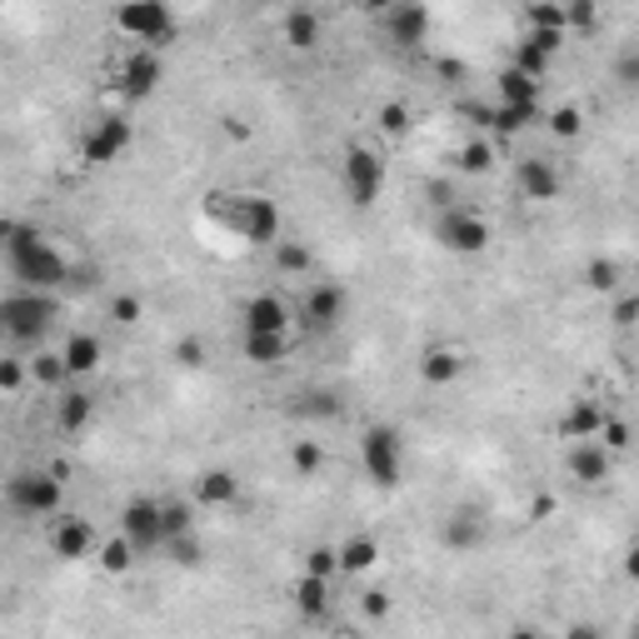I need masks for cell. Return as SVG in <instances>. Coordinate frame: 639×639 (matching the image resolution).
Listing matches in <instances>:
<instances>
[{
  "mask_svg": "<svg viewBox=\"0 0 639 639\" xmlns=\"http://www.w3.org/2000/svg\"><path fill=\"white\" fill-rule=\"evenodd\" d=\"M0 260H6V271L16 275L26 291H66V281H70V260L36 225L0 220Z\"/></svg>",
  "mask_w": 639,
  "mask_h": 639,
  "instance_id": "1",
  "label": "cell"
},
{
  "mask_svg": "<svg viewBox=\"0 0 639 639\" xmlns=\"http://www.w3.org/2000/svg\"><path fill=\"white\" fill-rule=\"evenodd\" d=\"M205 215H210L225 235L255 245V250H265V245H275L285 235L281 205L260 190H210L205 195Z\"/></svg>",
  "mask_w": 639,
  "mask_h": 639,
  "instance_id": "2",
  "label": "cell"
},
{
  "mask_svg": "<svg viewBox=\"0 0 639 639\" xmlns=\"http://www.w3.org/2000/svg\"><path fill=\"white\" fill-rule=\"evenodd\" d=\"M56 320H60L56 291H26V285H20V291L0 295V340H6V345H20V350L46 345Z\"/></svg>",
  "mask_w": 639,
  "mask_h": 639,
  "instance_id": "3",
  "label": "cell"
},
{
  "mask_svg": "<svg viewBox=\"0 0 639 639\" xmlns=\"http://www.w3.org/2000/svg\"><path fill=\"white\" fill-rule=\"evenodd\" d=\"M0 504L16 520H46L66 504V480H60V470H16L0 484Z\"/></svg>",
  "mask_w": 639,
  "mask_h": 639,
  "instance_id": "4",
  "label": "cell"
},
{
  "mask_svg": "<svg viewBox=\"0 0 639 639\" xmlns=\"http://www.w3.org/2000/svg\"><path fill=\"white\" fill-rule=\"evenodd\" d=\"M116 30L130 46H170L180 36V20H175L170 0H120L116 6Z\"/></svg>",
  "mask_w": 639,
  "mask_h": 639,
  "instance_id": "5",
  "label": "cell"
},
{
  "mask_svg": "<svg viewBox=\"0 0 639 639\" xmlns=\"http://www.w3.org/2000/svg\"><path fill=\"white\" fill-rule=\"evenodd\" d=\"M340 180H345V200L355 210H370L385 190V156L365 140H350L345 146V160H340Z\"/></svg>",
  "mask_w": 639,
  "mask_h": 639,
  "instance_id": "6",
  "label": "cell"
},
{
  "mask_svg": "<svg viewBox=\"0 0 639 639\" xmlns=\"http://www.w3.org/2000/svg\"><path fill=\"white\" fill-rule=\"evenodd\" d=\"M40 540H46V550L56 554V560L76 564V560H90V554H96L100 534H96V524H90L80 510H66V504H60L56 514H46V530H40Z\"/></svg>",
  "mask_w": 639,
  "mask_h": 639,
  "instance_id": "7",
  "label": "cell"
},
{
  "mask_svg": "<svg viewBox=\"0 0 639 639\" xmlns=\"http://www.w3.org/2000/svg\"><path fill=\"white\" fill-rule=\"evenodd\" d=\"M360 470L380 484V490H395L405 480V445L390 425H370L360 435Z\"/></svg>",
  "mask_w": 639,
  "mask_h": 639,
  "instance_id": "8",
  "label": "cell"
},
{
  "mask_svg": "<svg viewBox=\"0 0 639 639\" xmlns=\"http://www.w3.org/2000/svg\"><path fill=\"white\" fill-rule=\"evenodd\" d=\"M165 80V60L156 46H126L116 60V80L110 86L120 90V100H150Z\"/></svg>",
  "mask_w": 639,
  "mask_h": 639,
  "instance_id": "9",
  "label": "cell"
},
{
  "mask_svg": "<svg viewBox=\"0 0 639 639\" xmlns=\"http://www.w3.org/2000/svg\"><path fill=\"white\" fill-rule=\"evenodd\" d=\"M435 240L450 255H480L490 245V220L480 210H465V205H445L435 215Z\"/></svg>",
  "mask_w": 639,
  "mask_h": 639,
  "instance_id": "10",
  "label": "cell"
},
{
  "mask_svg": "<svg viewBox=\"0 0 639 639\" xmlns=\"http://www.w3.org/2000/svg\"><path fill=\"white\" fill-rule=\"evenodd\" d=\"M130 140H136V126H130L126 116H116V110H110V116H96L90 120L86 130H80V160L86 165H110V160H120L130 150Z\"/></svg>",
  "mask_w": 639,
  "mask_h": 639,
  "instance_id": "11",
  "label": "cell"
},
{
  "mask_svg": "<svg viewBox=\"0 0 639 639\" xmlns=\"http://www.w3.org/2000/svg\"><path fill=\"white\" fill-rule=\"evenodd\" d=\"M514 190H520L524 200H534V205H550V200H560L564 195V175L550 156H520L514 160Z\"/></svg>",
  "mask_w": 639,
  "mask_h": 639,
  "instance_id": "12",
  "label": "cell"
},
{
  "mask_svg": "<svg viewBox=\"0 0 639 639\" xmlns=\"http://www.w3.org/2000/svg\"><path fill=\"white\" fill-rule=\"evenodd\" d=\"M345 311H350V295L335 281H315L301 301V325L315 330V335H330V330H340Z\"/></svg>",
  "mask_w": 639,
  "mask_h": 639,
  "instance_id": "13",
  "label": "cell"
},
{
  "mask_svg": "<svg viewBox=\"0 0 639 639\" xmlns=\"http://www.w3.org/2000/svg\"><path fill=\"white\" fill-rule=\"evenodd\" d=\"M380 26H385V36H390V46H400V50H420L430 40V6H420V0H395V6L380 16Z\"/></svg>",
  "mask_w": 639,
  "mask_h": 639,
  "instance_id": "14",
  "label": "cell"
},
{
  "mask_svg": "<svg viewBox=\"0 0 639 639\" xmlns=\"http://www.w3.org/2000/svg\"><path fill=\"white\" fill-rule=\"evenodd\" d=\"M295 305L275 291H260L240 305V335H275V330H291Z\"/></svg>",
  "mask_w": 639,
  "mask_h": 639,
  "instance_id": "15",
  "label": "cell"
},
{
  "mask_svg": "<svg viewBox=\"0 0 639 639\" xmlns=\"http://www.w3.org/2000/svg\"><path fill=\"white\" fill-rule=\"evenodd\" d=\"M564 470H570L574 484H584V490H590V484H604V480L615 475V455L594 435L590 440H570V450H564Z\"/></svg>",
  "mask_w": 639,
  "mask_h": 639,
  "instance_id": "16",
  "label": "cell"
},
{
  "mask_svg": "<svg viewBox=\"0 0 639 639\" xmlns=\"http://www.w3.org/2000/svg\"><path fill=\"white\" fill-rule=\"evenodd\" d=\"M120 534L136 544V554L160 550V500H150V494L130 500L126 510H120Z\"/></svg>",
  "mask_w": 639,
  "mask_h": 639,
  "instance_id": "17",
  "label": "cell"
},
{
  "mask_svg": "<svg viewBox=\"0 0 639 639\" xmlns=\"http://www.w3.org/2000/svg\"><path fill=\"white\" fill-rule=\"evenodd\" d=\"M281 40H285V50H295V56H311V50H320V40H325V20H320V10L291 6L281 16Z\"/></svg>",
  "mask_w": 639,
  "mask_h": 639,
  "instance_id": "18",
  "label": "cell"
},
{
  "mask_svg": "<svg viewBox=\"0 0 639 639\" xmlns=\"http://www.w3.org/2000/svg\"><path fill=\"white\" fill-rule=\"evenodd\" d=\"M291 600H295V615H301V620L325 625L330 604H335V580H325V574L301 570V580L291 584Z\"/></svg>",
  "mask_w": 639,
  "mask_h": 639,
  "instance_id": "19",
  "label": "cell"
},
{
  "mask_svg": "<svg viewBox=\"0 0 639 639\" xmlns=\"http://www.w3.org/2000/svg\"><path fill=\"white\" fill-rule=\"evenodd\" d=\"M475 116L494 136H520L530 120H540V100H494V106H480Z\"/></svg>",
  "mask_w": 639,
  "mask_h": 639,
  "instance_id": "20",
  "label": "cell"
},
{
  "mask_svg": "<svg viewBox=\"0 0 639 639\" xmlns=\"http://www.w3.org/2000/svg\"><path fill=\"white\" fill-rule=\"evenodd\" d=\"M190 500L200 510H225V504L240 500V475L235 470H200L190 484Z\"/></svg>",
  "mask_w": 639,
  "mask_h": 639,
  "instance_id": "21",
  "label": "cell"
},
{
  "mask_svg": "<svg viewBox=\"0 0 639 639\" xmlns=\"http://www.w3.org/2000/svg\"><path fill=\"white\" fill-rule=\"evenodd\" d=\"M490 524H484L480 510H455L450 520H440V544L445 550H480Z\"/></svg>",
  "mask_w": 639,
  "mask_h": 639,
  "instance_id": "22",
  "label": "cell"
},
{
  "mask_svg": "<svg viewBox=\"0 0 639 639\" xmlns=\"http://www.w3.org/2000/svg\"><path fill=\"white\" fill-rule=\"evenodd\" d=\"M60 360H66L70 380L96 375L100 360H106V345H100V335H90V330H76V335H70L66 345H60Z\"/></svg>",
  "mask_w": 639,
  "mask_h": 639,
  "instance_id": "23",
  "label": "cell"
},
{
  "mask_svg": "<svg viewBox=\"0 0 639 639\" xmlns=\"http://www.w3.org/2000/svg\"><path fill=\"white\" fill-rule=\"evenodd\" d=\"M460 375H465V355L455 345H430L420 355V380L425 385H455Z\"/></svg>",
  "mask_w": 639,
  "mask_h": 639,
  "instance_id": "24",
  "label": "cell"
},
{
  "mask_svg": "<svg viewBox=\"0 0 639 639\" xmlns=\"http://www.w3.org/2000/svg\"><path fill=\"white\" fill-rule=\"evenodd\" d=\"M335 560H340V574L360 580V574H370L380 564V540L375 534H350L345 544H335Z\"/></svg>",
  "mask_w": 639,
  "mask_h": 639,
  "instance_id": "25",
  "label": "cell"
},
{
  "mask_svg": "<svg viewBox=\"0 0 639 639\" xmlns=\"http://www.w3.org/2000/svg\"><path fill=\"white\" fill-rule=\"evenodd\" d=\"M295 350V340H291V330H275V335H240V355L250 360L255 370H271V365H281L285 355Z\"/></svg>",
  "mask_w": 639,
  "mask_h": 639,
  "instance_id": "26",
  "label": "cell"
},
{
  "mask_svg": "<svg viewBox=\"0 0 639 639\" xmlns=\"http://www.w3.org/2000/svg\"><path fill=\"white\" fill-rule=\"evenodd\" d=\"M90 420H96V400H90L86 390H66V395L56 400V425H60V435H86Z\"/></svg>",
  "mask_w": 639,
  "mask_h": 639,
  "instance_id": "27",
  "label": "cell"
},
{
  "mask_svg": "<svg viewBox=\"0 0 639 639\" xmlns=\"http://www.w3.org/2000/svg\"><path fill=\"white\" fill-rule=\"evenodd\" d=\"M600 420H604V405L600 400H570V410L560 415V440H590L594 430H600Z\"/></svg>",
  "mask_w": 639,
  "mask_h": 639,
  "instance_id": "28",
  "label": "cell"
},
{
  "mask_svg": "<svg viewBox=\"0 0 639 639\" xmlns=\"http://www.w3.org/2000/svg\"><path fill=\"white\" fill-rule=\"evenodd\" d=\"M26 375H30V385L36 390H60L70 380V370H66V360H60V350L40 345L36 355H26Z\"/></svg>",
  "mask_w": 639,
  "mask_h": 639,
  "instance_id": "29",
  "label": "cell"
},
{
  "mask_svg": "<svg viewBox=\"0 0 639 639\" xmlns=\"http://www.w3.org/2000/svg\"><path fill=\"white\" fill-rule=\"evenodd\" d=\"M90 560L100 564V574H130V564H136V544L126 540V534H110V540H100L96 544V554Z\"/></svg>",
  "mask_w": 639,
  "mask_h": 639,
  "instance_id": "30",
  "label": "cell"
},
{
  "mask_svg": "<svg viewBox=\"0 0 639 639\" xmlns=\"http://www.w3.org/2000/svg\"><path fill=\"white\" fill-rule=\"evenodd\" d=\"M584 291H594V295H615L625 285V265L620 260H610V255H594L590 265H584Z\"/></svg>",
  "mask_w": 639,
  "mask_h": 639,
  "instance_id": "31",
  "label": "cell"
},
{
  "mask_svg": "<svg viewBox=\"0 0 639 639\" xmlns=\"http://www.w3.org/2000/svg\"><path fill=\"white\" fill-rule=\"evenodd\" d=\"M195 530V500H175V494H165L160 500V544L175 540V534Z\"/></svg>",
  "mask_w": 639,
  "mask_h": 639,
  "instance_id": "32",
  "label": "cell"
},
{
  "mask_svg": "<svg viewBox=\"0 0 639 639\" xmlns=\"http://www.w3.org/2000/svg\"><path fill=\"white\" fill-rule=\"evenodd\" d=\"M265 250H271V265H275L281 275H311V265H315L311 250H305L301 240H285V235H281L275 245H265Z\"/></svg>",
  "mask_w": 639,
  "mask_h": 639,
  "instance_id": "33",
  "label": "cell"
},
{
  "mask_svg": "<svg viewBox=\"0 0 639 639\" xmlns=\"http://www.w3.org/2000/svg\"><path fill=\"white\" fill-rule=\"evenodd\" d=\"M375 126H380V136L385 140H405L410 130H415V116H410L405 100H385V106L375 110Z\"/></svg>",
  "mask_w": 639,
  "mask_h": 639,
  "instance_id": "34",
  "label": "cell"
},
{
  "mask_svg": "<svg viewBox=\"0 0 639 639\" xmlns=\"http://www.w3.org/2000/svg\"><path fill=\"white\" fill-rule=\"evenodd\" d=\"M540 86H544V80L524 76V70H514V66H504L500 76H494V90H500V100H540Z\"/></svg>",
  "mask_w": 639,
  "mask_h": 639,
  "instance_id": "35",
  "label": "cell"
},
{
  "mask_svg": "<svg viewBox=\"0 0 639 639\" xmlns=\"http://www.w3.org/2000/svg\"><path fill=\"white\" fill-rule=\"evenodd\" d=\"M325 465H330V455H325V445H320V440H295V445H291V470L301 480H315Z\"/></svg>",
  "mask_w": 639,
  "mask_h": 639,
  "instance_id": "36",
  "label": "cell"
},
{
  "mask_svg": "<svg viewBox=\"0 0 639 639\" xmlns=\"http://www.w3.org/2000/svg\"><path fill=\"white\" fill-rule=\"evenodd\" d=\"M455 170L460 175H490L494 170V146H490V140H465V146H460L455 150Z\"/></svg>",
  "mask_w": 639,
  "mask_h": 639,
  "instance_id": "37",
  "label": "cell"
},
{
  "mask_svg": "<svg viewBox=\"0 0 639 639\" xmlns=\"http://www.w3.org/2000/svg\"><path fill=\"white\" fill-rule=\"evenodd\" d=\"M510 66L514 70H524V76H534V80H544L554 70V56H544L540 46H530V40H514V56H510Z\"/></svg>",
  "mask_w": 639,
  "mask_h": 639,
  "instance_id": "38",
  "label": "cell"
},
{
  "mask_svg": "<svg viewBox=\"0 0 639 639\" xmlns=\"http://www.w3.org/2000/svg\"><path fill=\"white\" fill-rule=\"evenodd\" d=\"M160 550L170 554V564H180V570H195V564H205V544H200V534H195V530H185V534H175V540H165Z\"/></svg>",
  "mask_w": 639,
  "mask_h": 639,
  "instance_id": "39",
  "label": "cell"
},
{
  "mask_svg": "<svg viewBox=\"0 0 639 639\" xmlns=\"http://www.w3.org/2000/svg\"><path fill=\"white\" fill-rule=\"evenodd\" d=\"M524 26L564 30V36H570V26H564V0H530V6H524Z\"/></svg>",
  "mask_w": 639,
  "mask_h": 639,
  "instance_id": "40",
  "label": "cell"
},
{
  "mask_svg": "<svg viewBox=\"0 0 639 639\" xmlns=\"http://www.w3.org/2000/svg\"><path fill=\"white\" fill-rule=\"evenodd\" d=\"M170 355H175V365H180V370H205V365H210V345H205L200 335H180Z\"/></svg>",
  "mask_w": 639,
  "mask_h": 639,
  "instance_id": "41",
  "label": "cell"
},
{
  "mask_svg": "<svg viewBox=\"0 0 639 639\" xmlns=\"http://www.w3.org/2000/svg\"><path fill=\"white\" fill-rule=\"evenodd\" d=\"M544 126H550V136H554V140H574V136L584 130V116H580V106H554Z\"/></svg>",
  "mask_w": 639,
  "mask_h": 639,
  "instance_id": "42",
  "label": "cell"
},
{
  "mask_svg": "<svg viewBox=\"0 0 639 639\" xmlns=\"http://www.w3.org/2000/svg\"><path fill=\"white\" fill-rule=\"evenodd\" d=\"M295 400H301V405H295L301 415H325V420L340 415V395H335V390H305V395H295Z\"/></svg>",
  "mask_w": 639,
  "mask_h": 639,
  "instance_id": "43",
  "label": "cell"
},
{
  "mask_svg": "<svg viewBox=\"0 0 639 639\" xmlns=\"http://www.w3.org/2000/svg\"><path fill=\"white\" fill-rule=\"evenodd\" d=\"M26 385H30L26 355H0V395H20Z\"/></svg>",
  "mask_w": 639,
  "mask_h": 639,
  "instance_id": "44",
  "label": "cell"
},
{
  "mask_svg": "<svg viewBox=\"0 0 639 639\" xmlns=\"http://www.w3.org/2000/svg\"><path fill=\"white\" fill-rule=\"evenodd\" d=\"M110 320H116V325H140V320H146V301H140V295H110Z\"/></svg>",
  "mask_w": 639,
  "mask_h": 639,
  "instance_id": "45",
  "label": "cell"
},
{
  "mask_svg": "<svg viewBox=\"0 0 639 639\" xmlns=\"http://www.w3.org/2000/svg\"><path fill=\"white\" fill-rule=\"evenodd\" d=\"M564 26L574 30H594L600 26V10H594V0H564Z\"/></svg>",
  "mask_w": 639,
  "mask_h": 639,
  "instance_id": "46",
  "label": "cell"
},
{
  "mask_svg": "<svg viewBox=\"0 0 639 639\" xmlns=\"http://www.w3.org/2000/svg\"><path fill=\"white\" fill-rule=\"evenodd\" d=\"M305 570H311V574H325V580H335V574H340L335 544H311V550H305Z\"/></svg>",
  "mask_w": 639,
  "mask_h": 639,
  "instance_id": "47",
  "label": "cell"
},
{
  "mask_svg": "<svg viewBox=\"0 0 639 639\" xmlns=\"http://www.w3.org/2000/svg\"><path fill=\"white\" fill-rule=\"evenodd\" d=\"M520 36H524V40H530V46H540V50H544V56H554V60H560L564 40H570V36H564V30H540V26H524V30H520Z\"/></svg>",
  "mask_w": 639,
  "mask_h": 639,
  "instance_id": "48",
  "label": "cell"
},
{
  "mask_svg": "<svg viewBox=\"0 0 639 639\" xmlns=\"http://www.w3.org/2000/svg\"><path fill=\"white\" fill-rule=\"evenodd\" d=\"M615 80H620V90H635L639 86V50L630 46L620 60H615Z\"/></svg>",
  "mask_w": 639,
  "mask_h": 639,
  "instance_id": "49",
  "label": "cell"
},
{
  "mask_svg": "<svg viewBox=\"0 0 639 639\" xmlns=\"http://www.w3.org/2000/svg\"><path fill=\"white\" fill-rule=\"evenodd\" d=\"M635 315H639V295L625 291L620 301H615V330H625V335H630V330H635Z\"/></svg>",
  "mask_w": 639,
  "mask_h": 639,
  "instance_id": "50",
  "label": "cell"
},
{
  "mask_svg": "<svg viewBox=\"0 0 639 639\" xmlns=\"http://www.w3.org/2000/svg\"><path fill=\"white\" fill-rule=\"evenodd\" d=\"M360 615H365V620H385V615H390V594L385 590H365V594H360Z\"/></svg>",
  "mask_w": 639,
  "mask_h": 639,
  "instance_id": "51",
  "label": "cell"
},
{
  "mask_svg": "<svg viewBox=\"0 0 639 639\" xmlns=\"http://www.w3.org/2000/svg\"><path fill=\"white\" fill-rule=\"evenodd\" d=\"M220 130H225V136H230V140H240V146H245V140H250V126H245L240 116H225V120H220Z\"/></svg>",
  "mask_w": 639,
  "mask_h": 639,
  "instance_id": "52",
  "label": "cell"
},
{
  "mask_svg": "<svg viewBox=\"0 0 639 639\" xmlns=\"http://www.w3.org/2000/svg\"><path fill=\"white\" fill-rule=\"evenodd\" d=\"M390 6H395V0H355V10H360V16H375V20L385 16Z\"/></svg>",
  "mask_w": 639,
  "mask_h": 639,
  "instance_id": "53",
  "label": "cell"
}]
</instances>
